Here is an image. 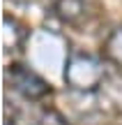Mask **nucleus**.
Returning <instances> with one entry per match:
<instances>
[{"instance_id": "f257e3e1", "label": "nucleus", "mask_w": 122, "mask_h": 125, "mask_svg": "<svg viewBox=\"0 0 122 125\" xmlns=\"http://www.w3.org/2000/svg\"><path fill=\"white\" fill-rule=\"evenodd\" d=\"M106 79V67L104 60L97 58L92 53H83V51H74L67 60L65 67V81L69 88L81 90V93H90L104 86Z\"/></svg>"}, {"instance_id": "7ed1b4c3", "label": "nucleus", "mask_w": 122, "mask_h": 125, "mask_svg": "<svg viewBox=\"0 0 122 125\" xmlns=\"http://www.w3.org/2000/svg\"><path fill=\"white\" fill-rule=\"evenodd\" d=\"M53 12L65 23H76L85 14V0H55Z\"/></svg>"}, {"instance_id": "f03ea898", "label": "nucleus", "mask_w": 122, "mask_h": 125, "mask_svg": "<svg viewBox=\"0 0 122 125\" xmlns=\"http://www.w3.org/2000/svg\"><path fill=\"white\" fill-rule=\"evenodd\" d=\"M7 81L25 100H41L51 93V86L37 72H32L30 67L21 65V62H14V65L7 67Z\"/></svg>"}, {"instance_id": "20e7f679", "label": "nucleus", "mask_w": 122, "mask_h": 125, "mask_svg": "<svg viewBox=\"0 0 122 125\" xmlns=\"http://www.w3.org/2000/svg\"><path fill=\"white\" fill-rule=\"evenodd\" d=\"M104 53H106V58H108L111 62H115V65L122 67V28H115V30L108 35Z\"/></svg>"}, {"instance_id": "39448f33", "label": "nucleus", "mask_w": 122, "mask_h": 125, "mask_svg": "<svg viewBox=\"0 0 122 125\" xmlns=\"http://www.w3.org/2000/svg\"><path fill=\"white\" fill-rule=\"evenodd\" d=\"M35 125H67V121H65L55 109H46V111L35 121Z\"/></svg>"}]
</instances>
